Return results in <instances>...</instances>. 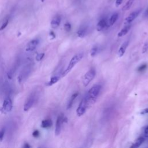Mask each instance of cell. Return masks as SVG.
Masks as SVG:
<instances>
[{
  "instance_id": "10",
  "label": "cell",
  "mask_w": 148,
  "mask_h": 148,
  "mask_svg": "<svg viewBox=\"0 0 148 148\" xmlns=\"http://www.w3.org/2000/svg\"><path fill=\"white\" fill-rule=\"evenodd\" d=\"M140 12V10H137L135 11H134L133 12L131 13L125 19V24H128L131 23L132 21H133L139 15V13Z\"/></svg>"
},
{
  "instance_id": "2",
  "label": "cell",
  "mask_w": 148,
  "mask_h": 148,
  "mask_svg": "<svg viewBox=\"0 0 148 148\" xmlns=\"http://www.w3.org/2000/svg\"><path fill=\"white\" fill-rule=\"evenodd\" d=\"M83 57V53H79L75 54L71 58L66 68L62 72V77H64L65 75H66L72 69V68L75 66V65H76L82 59Z\"/></svg>"
},
{
  "instance_id": "15",
  "label": "cell",
  "mask_w": 148,
  "mask_h": 148,
  "mask_svg": "<svg viewBox=\"0 0 148 148\" xmlns=\"http://www.w3.org/2000/svg\"><path fill=\"white\" fill-rule=\"evenodd\" d=\"M107 23L105 19L102 18L101 20H99L97 24V29L98 31H101L103 30L106 26Z\"/></svg>"
},
{
  "instance_id": "32",
  "label": "cell",
  "mask_w": 148,
  "mask_h": 148,
  "mask_svg": "<svg viewBox=\"0 0 148 148\" xmlns=\"http://www.w3.org/2000/svg\"><path fill=\"white\" fill-rule=\"evenodd\" d=\"M122 1H123V0H116V6L117 7L119 5H120L122 3Z\"/></svg>"
},
{
  "instance_id": "14",
  "label": "cell",
  "mask_w": 148,
  "mask_h": 148,
  "mask_svg": "<svg viewBox=\"0 0 148 148\" xmlns=\"http://www.w3.org/2000/svg\"><path fill=\"white\" fill-rule=\"evenodd\" d=\"M145 140V138L143 136L139 137L138 139H136L135 142L132 143V145L130 146V147L132 148H135L139 147Z\"/></svg>"
},
{
  "instance_id": "31",
  "label": "cell",
  "mask_w": 148,
  "mask_h": 148,
  "mask_svg": "<svg viewBox=\"0 0 148 148\" xmlns=\"http://www.w3.org/2000/svg\"><path fill=\"white\" fill-rule=\"evenodd\" d=\"M148 113V108L143 109L141 112H140V114H147Z\"/></svg>"
},
{
  "instance_id": "33",
  "label": "cell",
  "mask_w": 148,
  "mask_h": 148,
  "mask_svg": "<svg viewBox=\"0 0 148 148\" xmlns=\"http://www.w3.org/2000/svg\"><path fill=\"white\" fill-rule=\"evenodd\" d=\"M144 134L146 135V136H148V126L145 128L144 131Z\"/></svg>"
},
{
  "instance_id": "29",
  "label": "cell",
  "mask_w": 148,
  "mask_h": 148,
  "mask_svg": "<svg viewBox=\"0 0 148 148\" xmlns=\"http://www.w3.org/2000/svg\"><path fill=\"white\" fill-rule=\"evenodd\" d=\"M5 131L4 129H2L0 131V142H1L2 140L3 136L5 135Z\"/></svg>"
},
{
  "instance_id": "22",
  "label": "cell",
  "mask_w": 148,
  "mask_h": 148,
  "mask_svg": "<svg viewBox=\"0 0 148 148\" xmlns=\"http://www.w3.org/2000/svg\"><path fill=\"white\" fill-rule=\"evenodd\" d=\"M134 0H128L126 3L124 5V6L122 8V10H127L128 9H130L131 6H132L133 2H134Z\"/></svg>"
},
{
  "instance_id": "9",
  "label": "cell",
  "mask_w": 148,
  "mask_h": 148,
  "mask_svg": "<svg viewBox=\"0 0 148 148\" xmlns=\"http://www.w3.org/2000/svg\"><path fill=\"white\" fill-rule=\"evenodd\" d=\"M13 105H12V101L11 99L9 97H8L5 98L3 102L2 105V109L3 111H5L6 112H10L12 109Z\"/></svg>"
},
{
  "instance_id": "26",
  "label": "cell",
  "mask_w": 148,
  "mask_h": 148,
  "mask_svg": "<svg viewBox=\"0 0 148 148\" xmlns=\"http://www.w3.org/2000/svg\"><path fill=\"white\" fill-rule=\"evenodd\" d=\"M147 64H142L141 65H140L138 68V72H142L143 71H145L146 68H147Z\"/></svg>"
},
{
  "instance_id": "20",
  "label": "cell",
  "mask_w": 148,
  "mask_h": 148,
  "mask_svg": "<svg viewBox=\"0 0 148 148\" xmlns=\"http://www.w3.org/2000/svg\"><path fill=\"white\" fill-rule=\"evenodd\" d=\"M87 32V28L86 27H82L77 31V35L79 38H83Z\"/></svg>"
},
{
  "instance_id": "19",
  "label": "cell",
  "mask_w": 148,
  "mask_h": 148,
  "mask_svg": "<svg viewBox=\"0 0 148 148\" xmlns=\"http://www.w3.org/2000/svg\"><path fill=\"white\" fill-rule=\"evenodd\" d=\"M118 17H119V14L118 13H113L111 17H110V19H109V24L110 25H113L115 22L117 21V18H118Z\"/></svg>"
},
{
  "instance_id": "35",
  "label": "cell",
  "mask_w": 148,
  "mask_h": 148,
  "mask_svg": "<svg viewBox=\"0 0 148 148\" xmlns=\"http://www.w3.org/2000/svg\"><path fill=\"white\" fill-rule=\"evenodd\" d=\"M145 15L146 16H148V8H147V10H146V12H145Z\"/></svg>"
},
{
  "instance_id": "6",
  "label": "cell",
  "mask_w": 148,
  "mask_h": 148,
  "mask_svg": "<svg viewBox=\"0 0 148 148\" xmlns=\"http://www.w3.org/2000/svg\"><path fill=\"white\" fill-rule=\"evenodd\" d=\"M87 108H88L87 102L86 98H84L80 101V102L76 109L77 115L78 116H82L86 112V110Z\"/></svg>"
},
{
  "instance_id": "21",
  "label": "cell",
  "mask_w": 148,
  "mask_h": 148,
  "mask_svg": "<svg viewBox=\"0 0 148 148\" xmlns=\"http://www.w3.org/2000/svg\"><path fill=\"white\" fill-rule=\"evenodd\" d=\"M60 77L59 76H54L52 77H51L50 81L47 83V86H51L54 84H55L56 83H57L59 79H60Z\"/></svg>"
},
{
  "instance_id": "34",
  "label": "cell",
  "mask_w": 148,
  "mask_h": 148,
  "mask_svg": "<svg viewBox=\"0 0 148 148\" xmlns=\"http://www.w3.org/2000/svg\"><path fill=\"white\" fill-rule=\"evenodd\" d=\"M23 147H25V148H28V147H30L31 146L29 145V144H28V143H25V145L23 146Z\"/></svg>"
},
{
  "instance_id": "7",
  "label": "cell",
  "mask_w": 148,
  "mask_h": 148,
  "mask_svg": "<svg viewBox=\"0 0 148 148\" xmlns=\"http://www.w3.org/2000/svg\"><path fill=\"white\" fill-rule=\"evenodd\" d=\"M66 119L64 117L63 114H60L56 120V127H55V134L56 135H58L61 131L62 124L64 122Z\"/></svg>"
},
{
  "instance_id": "28",
  "label": "cell",
  "mask_w": 148,
  "mask_h": 148,
  "mask_svg": "<svg viewBox=\"0 0 148 148\" xmlns=\"http://www.w3.org/2000/svg\"><path fill=\"white\" fill-rule=\"evenodd\" d=\"M44 56H45V54H44V53H39V54H38L36 56V60L37 61H40V60H42V59L43 58Z\"/></svg>"
},
{
  "instance_id": "24",
  "label": "cell",
  "mask_w": 148,
  "mask_h": 148,
  "mask_svg": "<svg viewBox=\"0 0 148 148\" xmlns=\"http://www.w3.org/2000/svg\"><path fill=\"white\" fill-rule=\"evenodd\" d=\"M147 50H148V39H147V40L145 41V43H144V45H143V46L142 53H146Z\"/></svg>"
},
{
  "instance_id": "30",
  "label": "cell",
  "mask_w": 148,
  "mask_h": 148,
  "mask_svg": "<svg viewBox=\"0 0 148 148\" xmlns=\"http://www.w3.org/2000/svg\"><path fill=\"white\" fill-rule=\"evenodd\" d=\"M39 134H39V132L38 130H35V131L32 132V135H33V136L35 137V138L38 137L39 135Z\"/></svg>"
},
{
  "instance_id": "23",
  "label": "cell",
  "mask_w": 148,
  "mask_h": 148,
  "mask_svg": "<svg viewBox=\"0 0 148 148\" xmlns=\"http://www.w3.org/2000/svg\"><path fill=\"white\" fill-rule=\"evenodd\" d=\"M98 48L97 46H93L90 50V54L91 57H94L98 53Z\"/></svg>"
},
{
  "instance_id": "12",
  "label": "cell",
  "mask_w": 148,
  "mask_h": 148,
  "mask_svg": "<svg viewBox=\"0 0 148 148\" xmlns=\"http://www.w3.org/2000/svg\"><path fill=\"white\" fill-rule=\"evenodd\" d=\"M128 44H129V40H125L121 44L117 53L118 56L119 57H122L124 54L125 50L128 46Z\"/></svg>"
},
{
  "instance_id": "11",
  "label": "cell",
  "mask_w": 148,
  "mask_h": 148,
  "mask_svg": "<svg viewBox=\"0 0 148 148\" xmlns=\"http://www.w3.org/2000/svg\"><path fill=\"white\" fill-rule=\"evenodd\" d=\"M39 43V40L38 39H33L31 40L27 45L26 46V51H34L37 47Z\"/></svg>"
},
{
  "instance_id": "18",
  "label": "cell",
  "mask_w": 148,
  "mask_h": 148,
  "mask_svg": "<svg viewBox=\"0 0 148 148\" xmlns=\"http://www.w3.org/2000/svg\"><path fill=\"white\" fill-rule=\"evenodd\" d=\"M52 121L51 119H45L42 121L41 127L44 128H49L52 125Z\"/></svg>"
},
{
  "instance_id": "13",
  "label": "cell",
  "mask_w": 148,
  "mask_h": 148,
  "mask_svg": "<svg viewBox=\"0 0 148 148\" xmlns=\"http://www.w3.org/2000/svg\"><path fill=\"white\" fill-rule=\"evenodd\" d=\"M61 23V17L59 15H57L54 16L51 21V26L53 28H57Z\"/></svg>"
},
{
  "instance_id": "5",
  "label": "cell",
  "mask_w": 148,
  "mask_h": 148,
  "mask_svg": "<svg viewBox=\"0 0 148 148\" xmlns=\"http://www.w3.org/2000/svg\"><path fill=\"white\" fill-rule=\"evenodd\" d=\"M36 95L35 92H32L29 97L27 98V100L25 101V102L24 105V110L27 112L28 111L34 104L35 101H36Z\"/></svg>"
},
{
  "instance_id": "17",
  "label": "cell",
  "mask_w": 148,
  "mask_h": 148,
  "mask_svg": "<svg viewBox=\"0 0 148 148\" xmlns=\"http://www.w3.org/2000/svg\"><path fill=\"white\" fill-rule=\"evenodd\" d=\"M78 94H79V93L77 92H76L73 93L72 95V96L71 97V98H70V99H69V101L67 103V106H66V109H70L72 106L73 102L75 100V99L77 98V97L78 96Z\"/></svg>"
},
{
  "instance_id": "1",
  "label": "cell",
  "mask_w": 148,
  "mask_h": 148,
  "mask_svg": "<svg viewBox=\"0 0 148 148\" xmlns=\"http://www.w3.org/2000/svg\"><path fill=\"white\" fill-rule=\"evenodd\" d=\"M101 89V86L99 84H94L92 86L90 89L88 91L87 94L86 96V99L87 102L88 107H90L96 101L97 97L100 92Z\"/></svg>"
},
{
  "instance_id": "3",
  "label": "cell",
  "mask_w": 148,
  "mask_h": 148,
  "mask_svg": "<svg viewBox=\"0 0 148 148\" xmlns=\"http://www.w3.org/2000/svg\"><path fill=\"white\" fill-rule=\"evenodd\" d=\"M32 69V63H28L26 64L20 72V74L18 76V82L19 83H22L23 82H24L25 80L27 79L28 76L29 75V73L31 72V71Z\"/></svg>"
},
{
  "instance_id": "25",
  "label": "cell",
  "mask_w": 148,
  "mask_h": 148,
  "mask_svg": "<svg viewBox=\"0 0 148 148\" xmlns=\"http://www.w3.org/2000/svg\"><path fill=\"white\" fill-rule=\"evenodd\" d=\"M8 23H9V18H6V19L3 21V23H2V25H1V28H0V31H2V30H3V29H4L6 27V26L8 25Z\"/></svg>"
},
{
  "instance_id": "16",
  "label": "cell",
  "mask_w": 148,
  "mask_h": 148,
  "mask_svg": "<svg viewBox=\"0 0 148 148\" xmlns=\"http://www.w3.org/2000/svg\"><path fill=\"white\" fill-rule=\"evenodd\" d=\"M131 27V25H127L126 26H125L123 28H122L120 31V32L117 34V36L119 37H122V36L125 35L128 32V31H130Z\"/></svg>"
},
{
  "instance_id": "4",
  "label": "cell",
  "mask_w": 148,
  "mask_h": 148,
  "mask_svg": "<svg viewBox=\"0 0 148 148\" xmlns=\"http://www.w3.org/2000/svg\"><path fill=\"white\" fill-rule=\"evenodd\" d=\"M96 74V71L94 69H91L88 71L83 76V84L84 86H87L93 80Z\"/></svg>"
},
{
  "instance_id": "27",
  "label": "cell",
  "mask_w": 148,
  "mask_h": 148,
  "mask_svg": "<svg viewBox=\"0 0 148 148\" xmlns=\"http://www.w3.org/2000/svg\"><path fill=\"white\" fill-rule=\"evenodd\" d=\"M64 29L66 32H69L71 30V25L69 23H66L64 24Z\"/></svg>"
},
{
  "instance_id": "8",
  "label": "cell",
  "mask_w": 148,
  "mask_h": 148,
  "mask_svg": "<svg viewBox=\"0 0 148 148\" xmlns=\"http://www.w3.org/2000/svg\"><path fill=\"white\" fill-rule=\"evenodd\" d=\"M20 64V59L19 58H18L15 60L14 64H13L11 68L9 69V72H8V77L9 79L12 78L13 75L15 73V72L17 70Z\"/></svg>"
},
{
  "instance_id": "36",
  "label": "cell",
  "mask_w": 148,
  "mask_h": 148,
  "mask_svg": "<svg viewBox=\"0 0 148 148\" xmlns=\"http://www.w3.org/2000/svg\"><path fill=\"white\" fill-rule=\"evenodd\" d=\"M40 1H41L42 2H43V1H44V0H40Z\"/></svg>"
}]
</instances>
